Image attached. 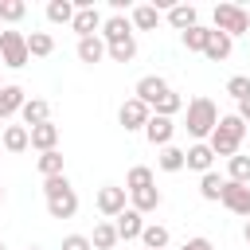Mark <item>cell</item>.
I'll use <instances>...</instances> for the list:
<instances>
[{
  "mask_svg": "<svg viewBox=\"0 0 250 250\" xmlns=\"http://www.w3.org/2000/svg\"><path fill=\"white\" fill-rule=\"evenodd\" d=\"M156 23H160V8H156V4H137V8H133V27L152 31Z\"/></svg>",
  "mask_w": 250,
  "mask_h": 250,
  "instance_id": "obj_27",
  "label": "cell"
},
{
  "mask_svg": "<svg viewBox=\"0 0 250 250\" xmlns=\"http://www.w3.org/2000/svg\"><path fill=\"white\" fill-rule=\"evenodd\" d=\"M90 242H94V250H113L121 238H117V227L113 223H98L94 234H90Z\"/></svg>",
  "mask_w": 250,
  "mask_h": 250,
  "instance_id": "obj_28",
  "label": "cell"
},
{
  "mask_svg": "<svg viewBox=\"0 0 250 250\" xmlns=\"http://www.w3.org/2000/svg\"><path fill=\"white\" fill-rule=\"evenodd\" d=\"M0 90H4V78H0Z\"/></svg>",
  "mask_w": 250,
  "mask_h": 250,
  "instance_id": "obj_44",
  "label": "cell"
},
{
  "mask_svg": "<svg viewBox=\"0 0 250 250\" xmlns=\"http://www.w3.org/2000/svg\"><path fill=\"white\" fill-rule=\"evenodd\" d=\"M148 117H152V109L145 105V102H137V98H129V102H121V109H117V121L125 125V133H145V125H148Z\"/></svg>",
  "mask_w": 250,
  "mask_h": 250,
  "instance_id": "obj_6",
  "label": "cell"
},
{
  "mask_svg": "<svg viewBox=\"0 0 250 250\" xmlns=\"http://www.w3.org/2000/svg\"><path fill=\"white\" fill-rule=\"evenodd\" d=\"M156 180H152V168H145V164H137V168H129V176H125V191H141V188H152Z\"/></svg>",
  "mask_w": 250,
  "mask_h": 250,
  "instance_id": "obj_31",
  "label": "cell"
},
{
  "mask_svg": "<svg viewBox=\"0 0 250 250\" xmlns=\"http://www.w3.org/2000/svg\"><path fill=\"white\" fill-rule=\"evenodd\" d=\"M215 31L223 35H250V12L242 4H215Z\"/></svg>",
  "mask_w": 250,
  "mask_h": 250,
  "instance_id": "obj_4",
  "label": "cell"
},
{
  "mask_svg": "<svg viewBox=\"0 0 250 250\" xmlns=\"http://www.w3.org/2000/svg\"><path fill=\"white\" fill-rule=\"evenodd\" d=\"M4 148H8V152H23V148H31V133H27V125H8V129H4Z\"/></svg>",
  "mask_w": 250,
  "mask_h": 250,
  "instance_id": "obj_24",
  "label": "cell"
},
{
  "mask_svg": "<svg viewBox=\"0 0 250 250\" xmlns=\"http://www.w3.org/2000/svg\"><path fill=\"white\" fill-rule=\"evenodd\" d=\"M23 105H27V90H23V86H4V90H0V121L16 117Z\"/></svg>",
  "mask_w": 250,
  "mask_h": 250,
  "instance_id": "obj_12",
  "label": "cell"
},
{
  "mask_svg": "<svg viewBox=\"0 0 250 250\" xmlns=\"http://www.w3.org/2000/svg\"><path fill=\"white\" fill-rule=\"evenodd\" d=\"M133 55H137V39L109 43V51H105V59H113V62H133Z\"/></svg>",
  "mask_w": 250,
  "mask_h": 250,
  "instance_id": "obj_34",
  "label": "cell"
},
{
  "mask_svg": "<svg viewBox=\"0 0 250 250\" xmlns=\"http://www.w3.org/2000/svg\"><path fill=\"white\" fill-rule=\"evenodd\" d=\"M43 195H47V215H51V219H74V211H78V195H74L66 172L43 180Z\"/></svg>",
  "mask_w": 250,
  "mask_h": 250,
  "instance_id": "obj_2",
  "label": "cell"
},
{
  "mask_svg": "<svg viewBox=\"0 0 250 250\" xmlns=\"http://www.w3.org/2000/svg\"><path fill=\"white\" fill-rule=\"evenodd\" d=\"M164 16H168V23H172L176 31H188V27H195V23H199V12H195L191 4H172Z\"/></svg>",
  "mask_w": 250,
  "mask_h": 250,
  "instance_id": "obj_18",
  "label": "cell"
},
{
  "mask_svg": "<svg viewBox=\"0 0 250 250\" xmlns=\"http://www.w3.org/2000/svg\"><path fill=\"white\" fill-rule=\"evenodd\" d=\"M188 133L195 137V141H203V137H211L215 133V125H219V105L211 102V98H191L188 102Z\"/></svg>",
  "mask_w": 250,
  "mask_h": 250,
  "instance_id": "obj_3",
  "label": "cell"
},
{
  "mask_svg": "<svg viewBox=\"0 0 250 250\" xmlns=\"http://www.w3.org/2000/svg\"><path fill=\"white\" fill-rule=\"evenodd\" d=\"M230 47H234V39L230 35H223V31H215L211 27V35H207V47H203V55L211 59V62H223L227 55H230Z\"/></svg>",
  "mask_w": 250,
  "mask_h": 250,
  "instance_id": "obj_19",
  "label": "cell"
},
{
  "mask_svg": "<svg viewBox=\"0 0 250 250\" xmlns=\"http://www.w3.org/2000/svg\"><path fill=\"white\" fill-rule=\"evenodd\" d=\"M23 16H27L23 0H0V23H20Z\"/></svg>",
  "mask_w": 250,
  "mask_h": 250,
  "instance_id": "obj_36",
  "label": "cell"
},
{
  "mask_svg": "<svg viewBox=\"0 0 250 250\" xmlns=\"http://www.w3.org/2000/svg\"><path fill=\"white\" fill-rule=\"evenodd\" d=\"M129 207L141 211V215L156 211V207H160V191H156V184H152V188H141V191H129Z\"/></svg>",
  "mask_w": 250,
  "mask_h": 250,
  "instance_id": "obj_21",
  "label": "cell"
},
{
  "mask_svg": "<svg viewBox=\"0 0 250 250\" xmlns=\"http://www.w3.org/2000/svg\"><path fill=\"white\" fill-rule=\"evenodd\" d=\"M20 117H23L27 129H35V125H43V121H51V102H43V98H27V105L20 109Z\"/></svg>",
  "mask_w": 250,
  "mask_h": 250,
  "instance_id": "obj_16",
  "label": "cell"
},
{
  "mask_svg": "<svg viewBox=\"0 0 250 250\" xmlns=\"http://www.w3.org/2000/svg\"><path fill=\"white\" fill-rule=\"evenodd\" d=\"M172 133H176V125H172V117H160V113H152L148 117V125H145V141L148 145H172Z\"/></svg>",
  "mask_w": 250,
  "mask_h": 250,
  "instance_id": "obj_10",
  "label": "cell"
},
{
  "mask_svg": "<svg viewBox=\"0 0 250 250\" xmlns=\"http://www.w3.org/2000/svg\"><path fill=\"white\" fill-rule=\"evenodd\" d=\"M102 12L98 8H78L74 12V23H70V31H78V39H90L94 31H102Z\"/></svg>",
  "mask_w": 250,
  "mask_h": 250,
  "instance_id": "obj_11",
  "label": "cell"
},
{
  "mask_svg": "<svg viewBox=\"0 0 250 250\" xmlns=\"http://www.w3.org/2000/svg\"><path fill=\"white\" fill-rule=\"evenodd\" d=\"M27 133H31V148H39V152L59 148V125H55V121H43V125H35V129H27Z\"/></svg>",
  "mask_w": 250,
  "mask_h": 250,
  "instance_id": "obj_14",
  "label": "cell"
},
{
  "mask_svg": "<svg viewBox=\"0 0 250 250\" xmlns=\"http://www.w3.org/2000/svg\"><path fill=\"white\" fill-rule=\"evenodd\" d=\"M227 180L250 188V156H230V160H227Z\"/></svg>",
  "mask_w": 250,
  "mask_h": 250,
  "instance_id": "obj_30",
  "label": "cell"
},
{
  "mask_svg": "<svg viewBox=\"0 0 250 250\" xmlns=\"http://www.w3.org/2000/svg\"><path fill=\"white\" fill-rule=\"evenodd\" d=\"M238 117L250 125V98H246V102H238Z\"/></svg>",
  "mask_w": 250,
  "mask_h": 250,
  "instance_id": "obj_40",
  "label": "cell"
},
{
  "mask_svg": "<svg viewBox=\"0 0 250 250\" xmlns=\"http://www.w3.org/2000/svg\"><path fill=\"white\" fill-rule=\"evenodd\" d=\"M227 211H234V215H242V219H250V188L246 184H230L227 180V188H223V199H219Z\"/></svg>",
  "mask_w": 250,
  "mask_h": 250,
  "instance_id": "obj_9",
  "label": "cell"
},
{
  "mask_svg": "<svg viewBox=\"0 0 250 250\" xmlns=\"http://www.w3.org/2000/svg\"><path fill=\"white\" fill-rule=\"evenodd\" d=\"M113 227H117V238H125V242H129V238H141V230H145V215L129 207V211H121V215H117V223H113Z\"/></svg>",
  "mask_w": 250,
  "mask_h": 250,
  "instance_id": "obj_15",
  "label": "cell"
},
{
  "mask_svg": "<svg viewBox=\"0 0 250 250\" xmlns=\"http://www.w3.org/2000/svg\"><path fill=\"white\" fill-rule=\"evenodd\" d=\"M180 109H184V98H180L176 90H168V94H164V98L152 105V113H160V117H176Z\"/></svg>",
  "mask_w": 250,
  "mask_h": 250,
  "instance_id": "obj_35",
  "label": "cell"
},
{
  "mask_svg": "<svg viewBox=\"0 0 250 250\" xmlns=\"http://www.w3.org/2000/svg\"><path fill=\"white\" fill-rule=\"evenodd\" d=\"M62 250H94V242H90V234H66Z\"/></svg>",
  "mask_w": 250,
  "mask_h": 250,
  "instance_id": "obj_38",
  "label": "cell"
},
{
  "mask_svg": "<svg viewBox=\"0 0 250 250\" xmlns=\"http://www.w3.org/2000/svg\"><path fill=\"white\" fill-rule=\"evenodd\" d=\"M105 51H109V47H105V39H102V35L78 39V59H82V62H90V66H94V62H102V59H105Z\"/></svg>",
  "mask_w": 250,
  "mask_h": 250,
  "instance_id": "obj_20",
  "label": "cell"
},
{
  "mask_svg": "<svg viewBox=\"0 0 250 250\" xmlns=\"http://www.w3.org/2000/svg\"><path fill=\"white\" fill-rule=\"evenodd\" d=\"M0 203H4V188H0Z\"/></svg>",
  "mask_w": 250,
  "mask_h": 250,
  "instance_id": "obj_42",
  "label": "cell"
},
{
  "mask_svg": "<svg viewBox=\"0 0 250 250\" xmlns=\"http://www.w3.org/2000/svg\"><path fill=\"white\" fill-rule=\"evenodd\" d=\"M207 35H211V27L195 23V27H188V31H184V47H188V51H199V55H203V47H207Z\"/></svg>",
  "mask_w": 250,
  "mask_h": 250,
  "instance_id": "obj_33",
  "label": "cell"
},
{
  "mask_svg": "<svg viewBox=\"0 0 250 250\" xmlns=\"http://www.w3.org/2000/svg\"><path fill=\"white\" fill-rule=\"evenodd\" d=\"M211 164H215V152H211V145H207V141H195V145L188 148V168L203 176V172H211Z\"/></svg>",
  "mask_w": 250,
  "mask_h": 250,
  "instance_id": "obj_17",
  "label": "cell"
},
{
  "mask_svg": "<svg viewBox=\"0 0 250 250\" xmlns=\"http://www.w3.org/2000/svg\"><path fill=\"white\" fill-rule=\"evenodd\" d=\"M74 12H78L74 0H51L47 4V20L51 23H74Z\"/></svg>",
  "mask_w": 250,
  "mask_h": 250,
  "instance_id": "obj_29",
  "label": "cell"
},
{
  "mask_svg": "<svg viewBox=\"0 0 250 250\" xmlns=\"http://www.w3.org/2000/svg\"><path fill=\"white\" fill-rule=\"evenodd\" d=\"M35 168H39V176H43V180H51V176H62V152H59V148H51V152H39V156H35Z\"/></svg>",
  "mask_w": 250,
  "mask_h": 250,
  "instance_id": "obj_25",
  "label": "cell"
},
{
  "mask_svg": "<svg viewBox=\"0 0 250 250\" xmlns=\"http://www.w3.org/2000/svg\"><path fill=\"white\" fill-rule=\"evenodd\" d=\"M180 250H215V246H211V238H203V234H199V238H188Z\"/></svg>",
  "mask_w": 250,
  "mask_h": 250,
  "instance_id": "obj_39",
  "label": "cell"
},
{
  "mask_svg": "<svg viewBox=\"0 0 250 250\" xmlns=\"http://www.w3.org/2000/svg\"><path fill=\"white\" fill-rule=\"evenodd\" d=\"M242 238H246V242H250V219H246V227H242Z\"/></svg>",
  "mask_w": 250,
  "mask_h": 250,
  "instance_id": "obj_41",
  "label": "cell"
},
{
  "mask_svg": "<svg viewBox=\"0 0 250 250\" xmlns=\"http://www.w3.org/2000/svg\"><path fill=\"white\" fill-rule=\"evenodd\" d=\"M242 137H246V121L238 117V113H227V117H219V125H215V133L207 137V145H211V152L215 156H238V145H242Z\"/></svg>",
  "mask_w": 250,
  "mask_h": 250,
  "instance_id": "obj_1",
  "label": "cell"
},
{
  "mask_svg": "<svg viewBox=\"0 0 250 250\" xmlns=\"http://www.w3.org/2000/svg\"><path fill=\"white\" fill-rule=\"evenodd\" d=\"M27 59H31L27 35H23V31H4V35H0V62H4L8 70H23Z\"/></svg>",
  "mask_w": 250,
  "mask_h": 250,
  "instance_id": "obj_5",
  "label": "cell"
},
{
  "mask_svg": "<svg viewBox=\"0 0 250 250\" xmlns=\"http://www.w3.org/2000/svg\"><path fill=\"white\" fill-rule=\"evenodd\" d=\"M156 164H160L164 172H180V168H188V148L164 145V148H160V156H156Z\"/></svg>",
  "mask_w": 250,
  "mask_h": 250,
  "instance_id": "obj_22",
  "label": "cell"
},
{
  "mask_svg": "<svg viewBox=\"0 0 250 250\" xmlns=\"http://www.w3.org/2000/svg\"><path fill=\"white\" fill-rule=\"evenodd\" d=\"M223 188H227V180H223L219 172H203V176H199V195H203L207 203H219V199H223Z\"/></svg>",
  "mask_w": 250,
  "mask_h": 250,
  "instance_id": "obj_23",
  "label": "cell"
},
{
  "mask_svg": "<svg viewBox=\"0 0 250 250\" xmlns=\"http://www.w3.org/2000/svg\"><path fill=\"white\" fill-rule=\"evenodd\" d=\"M168 90H172V86H168V82H164L160 74H145V78L137 82V90H133V98H137V102H145V105L152 109V105H156V102H160V98H164Z\"/></svg>",
  "mask_w": 250,
  "mask_h": 250,
  "instance_id": "obj_8",
  "label": "cell"
},
{
  "mask_svg": "<svg viewBox=\"0 0 250 250\" xmlns=\"http://www.w3.org/2000/svg\"><path fill=\"white\" fill-rule=\"evenodd\" d=\"M129 191L125 188H117V184H105V188H98V211L105 215V219H117L121 211H129V199H125Z\"/></svg>",
  "mask_w": 250,
  "mask_h": 250,
  "instance_id": "obj_7",
  "label": "cell"
},
{
  "mask_svg": "<svg viewBox=\"0 0 250 250\" xmlns=\"http://www.w3.org/2000/svg\"><path fill=\"white\" fill-rule=\"evenodd\" d=\"M0 35H4V27H0Z\"/></svg>",
  "mask_w": 250,
  "mask_h": 250,
  "instance_id": "obj_45",
  "label": "cell"
},
{
  "mask_svg": "<svg viewBox=\"0 0 250 250\" xmlns=\"http://www.w3.org/2000/svg\"><path fill=\"white\" fill-rule=\"evenodd\" d=\"M141 242H145V250H168V227H160V223H145Z\"/></svg>",
  "mask_w": 250,
  "mask_h": 250,
  "instance_id": "obj_26",
  "label": "cell"
},
{
  "mask_svg": "<svg viewBox=\"0 0 250 250\" xmlns=\"http://www.w3.org/2000/svg\"><path fill=\"white\" fill-rule=\"evenodd\" d=\"M227 94H230L234 102H246V98H250V78H246V74H234V78L227 82Z\"/></svg>",
  "mask_w": 250,
  "mask_h": 250,
  "instance_id": "obj_37",
  "label": "cell"
},
{
  "mask_svg": "<svg viewBox=\"0 0 250 250\" xmlns=\"http://www.w3.org/2000/svg\"><path fill=\"white\" fill-rule=\"evenodd\" d=\"M27 51H31L35 59H47V55L55 51V39H51L47 31H31V35H27Z\"/></svg>",
  "mask_w": 250,
  "mask_h": 250,
  "instance_id": "obj_32",
  "label": "cell"
},
{
  "mask_svg": "<svg viewBox=\"0 0 250 250\" xmlns=\"http://www.w3.org/2000/svg\"><path fill=\"white\" fill-rule=\"evenodd\" d=\"M0 250H4V242H0Z\"/></svg>",
  "mask_w": 250,
  "mask_h": 250,
  "instance_id": "obj_46",
  "label": "cell"
},
{
  "mask_svg": "<svg viewBox=\"0 0 250 250\" xmlns=\"http://www.w3.org/2000/svg\"><path fill=\"white\" fill-rule=\"evenodd\" d=\"M27 250H39V246H27Z\"/></svg>",
  "mask_w": 250,
  "mask_h": 250,
  "instance_id": "obj_43",
  "label": "cell"
},
{
  "mask_svg": "<svg viewBox=\"0 0 250 250\" xmlns=\"http://www.w3.org/2000/svg\"><path fill=\"white\" fill-rule=\"evenodd\" d=\"M102 39H105V47H109V43H121V39H133V20L109 16V20L102 23Z\"/></svg>",
  "mask_w": 250,
  "mask_h": 250,
  "instance_id": "obj_13",
  "label": "cell"
}]
</instances>
